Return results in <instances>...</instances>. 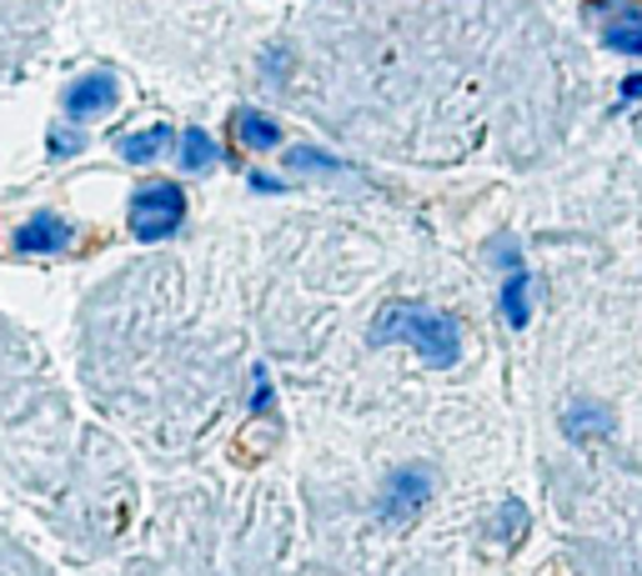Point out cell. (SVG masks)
Wrapping results in <instances>:
<instances>
[{
  "instance_id": "6da1fadb",
  "label": "cell",
  "mask_w": 642,
  "mask_h": 576,
  "mask_svg": "<svg viewBox=\"0 0 642 576\" xmlns=\"http://www.w3.org/2000/svg\"><path fill=\"white\" fill-rule=\"evenodd\" d=\"M371 341H407L427 367L447 371L457 367L462 357V331H457L452 316L432 311V306H411V301H397L371 321Z\"/></svg>"
},
{
  "instance_id": "7a4b0ae2",
  "label": "cell",
  "mask_w": 642,
  "mask_h": 576,
  "mask_svg": "<svg viewBox=\"0 0 642 576\" xmlns=\"http://www.w3.org/2000/svg\"><path fill=\"white\" fill-rule=\"evenodd\" d=\"M181 216H186V196H181V186H171V181H151V186L136 191V200H131V230H136L141 241L171 236V230L181 226Z\"/></svg>"
},
{
  "instance_id": "3957f363",
  "label": "cell",
  "mask_w": 642,
  "mask_h": 576,
  "mask_svg": "<svg viewBox=\"0 0 642 576\" xmlns=\"http://www.w3.org/2000/svg\"><path fill=\"white\" fill-rule=\"evenodd\" d=\"M116 101H121L116 75L91 71V75H81V81H71V91H65V115H71V121H91V115L116 111Z\"/></svg>"
},
{
  "instance_id": "277c9868",
  "label": "cell",
  "mask_w": 642,
  "mask_h": 576,
  "mask_svg": "<svg viewBox=\"0 0 642 576\" xmlns=\"http://www.w3.org/2000/svg\"><path fill=\"white\" fill-rule=\"evenodd\" d=\"M427 496H432V476L421 472V466H397V472L387 476V486H381V512H387L391 522H401V516H411Z\"/></svg>"
},
{
  "instance_id": "5b68a950",
  "label": "cell",
  "mask_w": 642,
  "mask_h": 576,
  "mask_svg": "<svg viewBox=\"0 0 642 576\" xmlns=\"http://www.w3.org/2000/svg\"><path fill=\"white\" fill-rule=\"evenodd\" d=\"M65 241H71V226H65L61 216H35V220H26L21 236H16V246L31 256H51V251H61Z\"/></svg>"
},
{
  "instance_id": "8992f818",
  "label": "cell",
  "mask_w": 642,
  "mask_h": 576,
  "mask_svg": "<svg viewBox=\"0 0 642 576\" xmlns=\"http://www.w3.org/2000/svg\"><path fill=\"white\" fill-rule=\"evenodd\" d=\"M502 316H507V326H527V316H532V271H527V266L507 271V281H502Z\"/></svg>"
},
{
  "instance_id": "52a82bcc",
  "label": "cell",
  "mask_w": 642,
  "mask_h": 576,
  "mask_svg": "<svg viewBox=\"0 0 642 576\" xmlns=\"http://www.w3.org/2000/svg\"><path fill=\"white\" fill-rule=\"evenodd\" d=\"M236 141L252 151H272V146H282V126L262 111H242L236 115Z\"/></svg>"
},
{
  "instance_id": "ba28073f",
  "label": "cell",
  "mask_w": 642,
  "mask_h": 576,
  "mask_svg": "<svg viewBox=\"0 0 642 576\" xmlns=\"http://www.w3.org/2000/svg\"><path fill=\"white\" fill-rule=\"evenodd\" d=\"M216 156H222V146H216L206 131L191 126L186 136H181V171H191V176H196V171H211V166H216Z\"/></svg>"
},
{
  "instance_id": "9c48e42d",
  "label": "cell",
  "mask_w": 642,
  "mask_h": 576,
  "mask_svg": "<svg viewBox=\"0 0 642 576\" xmlns=\"http://www.w3.org/2000/svg\"><path fill=\"white\" fill-rule=\"evenodd\" d=\"M166 141H171V131H166V126L136 131V136H126V141H121V156H126V161H156Z\"/></svg>"
},
{
  "instance_id": "30bf717a",
  "label": "cell",
  "mask_w": 642,
  "mask_h": 576,
  "mask_svg": "<svg viewBox=\"0 0 642 576\" xmlns=\"http://www.w3.org/2000/svg\"><path fill=\"white\" fill-rule=\"evenodd\" d=\"M608 426H612V411L598 407V401L568 411V431H572V436H582V431H608Z\"/></svg>"
},
{
  "instance_id": "8fae6325",
  "label": "cell",
  "mask_w": 642,
  "mask_h": 576,
  "mask_svg": "<svg viewBox=\"0 0 642 576\" xmlns=\"http://www.w3.org/2000/svg\"><path fill=\"white\" fill-rule=\"evenodd\" d=\"M608 45L622 55H642V25H608Z\"/></svg>"
},
{
  "instance_id": "7c38bea8",
  "label": "cell",
  "mask_w": 642,
  "mask_h": 576,
  "mask_svg": "<svg viewBox=\"0 0 642 576\" xmlns=\"http://www.w3.org/2000/svg\"><path fill=\"white\" fill-rule=\"evenodd\" d=\"M292 171H337V176H342V171H347V166H342V161H332V156H322V151H292Z\"/></svg>"
},
{
  "instance_id": "4fadbf2b",
  "label": "cell",
  "mask_w": 642,
  "mask_h": 576,
  "mask_svg": "<svg viewBox=\"0 0 642 576\" xmlns=\"http://www.w3.org/2000/svg\"><path fill=\"white\" fill-rule=\"evenodd\" d=\"M272 407V381H266V371H256V397H252V411H266Z\"/></svg>"
},
{
  "instance_id": "5bb4252c",
  "label": "cell",
  "mask_w": 642,
  "mask_h": 576,
  "mask_svg": "<svg viewBox=\"0 0 642 576\" xmlns=\"http://www.w3.org/2000/svg\"><path fill=\"white\" fill-rule=\"evenodd\" d=\"M85 141L75 136V131H65V136H55V151H61V156H75V151H81Z\"/></svg>"
},
{
  "instance_id": "9a60e30c",
  "label": "cell",
  "mask_w": 642,
  "mask_h": 576,
  "mask_svg": "<svg viewBox=\"0 0 642 576\" xmlns=\"http://www.w3.org/2000/svg\"><path fill=\"white\" fill-rule=\"evenodd\" d=\"M622 95H642V75H632V81L622 85Z\"/></svg>"
}]
</instances>
